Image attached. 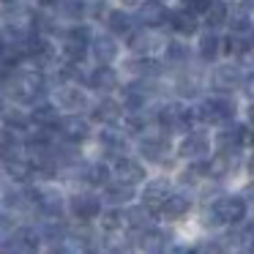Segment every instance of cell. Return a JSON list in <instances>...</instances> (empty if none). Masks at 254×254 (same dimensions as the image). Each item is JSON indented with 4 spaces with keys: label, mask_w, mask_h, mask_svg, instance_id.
<instances>
[{
    "label": "cell",
    "mask_w": 254,
    "mask_h": 254,
    "mask_svg": "<svg viewBox=\"0 0 254 254\" xmlns=\"http://www.w3.org/2000/svg\"><path fill=\"white\" fill-rule=\"evenodd\" d=\"M208 167H210V178L221 181V178L238 172V167H241V150H219V153L208 161Z\"/></svg>",
    "instance_id": "cell-18"
},
{
    "label": "cell",
    "mask_w": 254,
    "mask_h": 254,
    "mask_svg": "<svg viewBox=\"0 0 254 254\" xmlns=\"http://www.w3.org/2000/svg\"><path fill=\"white\" fill-rule=\"evenodd\" d=\"M252 17H249V11L243 6H238L235 11L230 14V33H246V30H252Z\"/></svg>",
    "instance_id": "cell-40"
},
{
    "label": "cell",
    "mask_w": 254,
    "mask_h": 254,
    "mask_svg": "<svg viewBox=\"0 0 254 254\" xmlns=\"http://www.w3.org/2000/svg\"><path fill=\"white\" fill-rule=\"evenodd\" d=\"M90 52H93L99 66H110V63L121 55V44H118L112 36H96L93 44H90Z\"/></svg>",
    "instance_id": "cell-22"
},
{
    "label": "cell",
    "mask_w": 254,
    "mask_h": 254,
    "mask_svg": "<svg viewBox=\"0 0 254 254\" xmlns=\"http://www.w3.org/2000/svg\"><path fill=\"white\" fill-rule=\"evenodd\" d=\"M90 115H93L96 123H104V126L110 128V126H115V123L123 118V104H121V101H115V99H101L99 104L93 107Z\"/></svg>",
    "instance_id": "cell-23"
},
{
    "label": "cell",
    "mask_w": 254,
    "mask_h": 254,
    "mask_svg": "<svg viewBox=\"0 0 254 254\" xmlns=\"http://www.w3.org/2000/svg\"><path fill=\"white\" fill-rule=\"evenodd\" d=\"M68 213L79 221H93L101 216V199L90 191H77L68 197Z\"/></svg>",
    "instance_id": "cell-10"
},
{
    "label": "cell",
    "mask_w": 254,
    "mask_h": 254,
    "mask_svg": "<svg viewBox=\"0 0 254 254\" xmlns=\"http://www.w3.org/2000/svg\"><path fill=\"white\" fill-rule=\"evenodd\" d=\"M194 123H197L194 110H189V107H183V104H175V101L161 104L159 110H156V126L167 134H191Z\"/></svg>",
    "instance_id": "cell-3"
},
{
    "label": "cell",
    "mask_w": 254,
    "mask_h": 254,
    "mask_svg": "<svg viewBox=\"0 0 254 254\" xmlns=\"http://www.w3.org/2000/svg\"><path fill=\"white\" fill-rule=\"evenodd\" d=\"M194 115L205 126H227L235 121V101L230 96H213V99H202L194 107Z\"/></svg>",
    "instance_id": "cell-4"
},
{
    "label": "cell",
    "mask_w": 254,
    "mask_h": 254,
    "mask_svg": "<svg viewBox=\"0 0 254 254\" xmlns=\"http://www.w3.org/2000/svg\"><path fill=\"white\" fill-rule=\"evenodd\" d=\"M170 197H172V189H170V181H167V178H153V181H148L142 189V205H148L156 216H159V210L164 208V202Z\"/></svg>",
    "instance_id": "cell-13"
},
{
    "label": "cell",
    "mask_w": 254,
    "mask_h": 254,
    "mask_svg": "<svg viewBox=\"0 0 254 254\" xmlns=\"http://www.w3.org/2000/svg\"><path fill=\"white\" fill-rule=\"evenodd\" d=\"M246 213H249V202L243 199V194H224V197H216L205 208L202 224L205 227H224V224L238 227L246 219Z\"/></svg>",
    "instance_id": "cell-2"
},
{
    "label": "cell",
    "mask_w": 254,
    "mask_h": 254,
    "mask_svg": "<svg viewBox=\"0 0 254 254\" xmlns=\"http://www.w3.org/2000/svg\"><path fill=\"white\" fill-rule=\"evenodd\" d=\"M189 58H191V52H189V44H183L181 39H170L164 47V63L170 68H183L189 66Z\"/></svg>",
    "instance_id": "cell-27"
},
{
    "label": "cell",
    "mask_w": 254,
    "mask_h": 254,
    "mask_svg": "<svg viewBox=\"0 0 254 254\" xmlns=\"http://www.w3.org/2000/svg\"><path fill=\"white\" fill-rule=\"evenodd\" d=\"M170 28L175 30L178 36H194V33L199 30V17L183 6V8H178V11H172Z\"/></svg>",
    "instance_id": "cell-25"
},
{
    "label": "cell",
    "mask_w": 254,
    "mask_h": 254,
    "mask_svg": "<svg viewBox=\"0 0 254 254\" xmlns=\"http://www.w3.org/2000/svg\"><path fill=\"white\" fill-rule=\"evenodd\" d=\"M58 137L63 142H71V145H79L90 137V123L85 121L82 115H66L58 126Z\"/></svg>",
    "instance_id": "cell-14"
},
{
    "label": "cell",
    "mask_w": 254,
    "mask_h": 254,
    "mask_svg": "<svg viewBox=\"0 0 254 254\" xmlns=\"http://www.w3.org/2000/svg\"><path fill=\"white\" fill-rule=\"evenodd\" d=\"M134 19L139 22V28L156 30V28H167V25H170L172 11H167V6L161 3V0H145V3H139L137 17Z\"/></svg>",
    "instance_id": "cell-8"
},
{
    "label": "cell",
    "mask_w": 254,
    "mask_h": 254,
    "mask_svg": "<svg viewBox=\"0 0 254 254\" xmlns=\"http://www.w3.org/2000/svg\"><path fill=\"white\" fill-rule=\"evenodd\" d=\"M246 93H249V96H252V99H254V74H252V77L246 79Z\"/></svg>",
    "instance_id": "cell-44"
},
{
    "label": "cell",
    "mask_w": 254,
    "mask_h": 254,
    "mask_svg": "<svg viewBox=\"0 0 254 254\" xmlns=\"http://www.w3.org/2000/svg\"><path fill=\"white\" fill-rule=\"evenodd\" d=\"M153 33L150 30H145V28H137L131 36H128V50L134 52V55H139V58H145L150 50H153Z\"/></svg>",
    "instance_id": "cell-37"
},
{
    "label": "cell",
    "mask_w": 254,
    "mask_h": 254,
    "mask_svg": "<svg viewBox=\"0 0 254 254\" xmlns=\"http://www.w3.org/2000/svg\"><path fill=\"white\" fill-rule=\"evenodd\" d=\"M197 52H199V61H202V63H213L216 58H219V52H221V39L213 33V30L202 33V36H199Z\"/></svg>",
    "instance_id": "cell-36"
},
{
    "label": "cell",
    "mask_w": 254,
    "mask_h": 254,
    "mask_svg": "<svg viewBox=\"0 0 254 254\" xmlns=\"http://www.w3.org/2000/svg\"><path fill=\"white\" fill-rule=\"evenodd\" d=\"M112 172H115V181L126 183V186H137V183L145 181V167L142 161L131 159V156H123L112 164Z\"/></svg>",
    "instance_id": "cell-15"
},
{
    "label": "cell",
    "mask_w": 254,
    "mask_h": 254,
    "mask_svg": "<svg viewBox=\"0 0 254 254\" xmlns=\"http://www.w3.org/2000/svg\"><path fill=\"white\" fill-rule=\"evenodd\" d=\"M36 194V210L41 216H63V194L58 191V186H36L33 189Z\"/></svg>",
    "instance_id": "cell-12"
},
{
    "label": "cell",
    "mask_w": 254,
    "mask_h": 254,
    "mask_svg": "<svg viewBox=\"0 0 254 254\" xmlns=\"http://www.w3.org/2000/svg\"><path fill=\"white\" fill-rule=\"evenodd\" d=\"M41 241L36 227H17L6 235V254H39Z\"/></svg>",
    "instance_id": "cell-6"
},
{
    "label": "cell",
    "mask_w": 254,
    "mask_h": 254,
    "mask_svg": "<svg viewBox=\"0 0 254 254\" xmlns=\"http://www.w3.org/2000/svg\"><path fill=\"white\" fill-rule=\"evenodd\" d=\"M252 50H254V28L246 30V33H230L224 39V52H230L235 58L249 55Z\"/></svg>",
    "instance_id": "cell-29"
},
{
    "label": "cell",
    "mask_w": 254,
    "mask_h": 254,
    "mask_svg": "<svg viewBox=\"0 0 254 254\" xmlns=\"http://www.w3.org/2000/svg\"><path fill=\"white\" fill-rule=\"evenodd\" d=\"M156 123V112H126V134H131V137H139V134H145L150 126Z\"/></svg>",
    "instance_id": "cell-33"
},
{
    "label": "cell",
    "mask_w": 254,
    "mask_h": 254,
    "mask_svg": "<svg viewBox=\"0 0 254 254\" xmlns=\"http://www.w3.org/2000/svg\"><path fill=\"white\" fill-rule=\"evenodd\" d=\"M202 17H205L202 22L208 25V30H216V28H221V25H230V8H227V3H221V0H213V6H210Z\"/></svg>",
    "instance_id": "cell-38"
},
{
    "label": "cell",
    "mask_w": 254,
    "mask_h": 254,
    "mask_svg": "<svg viewBox=\"0 0 254 254\" xmlns=\"http://www.w3.org/2000/svg\"><path fill=\"white\" fill-rule=\"evenodd\" d=\"M88 88H90V90H96V93H112V90L121 88V77H118L115 68H110V66H99L93 74H90Z\"/></svg>",
    "instance_id": "cell-21"
},
{
    "label": "cell",
    "mask_w": 254,
    "mask_h": 254,
    "mask_svg": "<svg viewBox=\"0 0 254 254\" xmlns=\"http://www.w3.org/2000/svg\"><path fill=\"white\" fill-rule=\"evenodd\" d=\"M123 3H131V6H134V3H139V0H123Z\"/></svg>",
    "instance_id": "cell-48"
},
{
    "label": "cell",
    "mask_w": 254,
    "mask_h": 254,
    "mask_svg": "<svg viewBox=\"0 0 254 254\" xmlns=\"http://www.w3.org/2000/svg\"><path fill=\"white\" fill-rule=\"evenodd\" d=\"M63 0H39V6L41 8H61Z\"/></svg>",
    "instance_id": "cell-42"
},
{
    "label": "cell",
    "mask_w": 254,
    "mask_h": 254,
    "mask_svg": "<svg viewBox=\"0 0 254 254\" xmlns=\"http://www.w3.org/2000/svg\"><path fill=\"white\" fill-rule=\"evenodd\" d=\"M128 71L137 74V79H156L164 71V66L153 58H137V61H128Z\"/></svg>",
    "instance_id": "cell-34"
},
{
    "label": "cell",
    "mask_w": 254,
    "mask_h": 254,
    "mask_svg": "<svg viewBox=\"0 0 254 254\" xmlns=\"http://www.w3.org/2000/svg\"><path fill=\"white\" fill-rule=\"evenodd\" d=\"M134 199V186H126L121 181H112L110 186L104 189V202L112 205V208H121V205H128Z\"/></svg>",
    "instance_id": "cell-32"
},
{
    "label": "cell",
    "mask_w": 254,
    "mask_h": 254,
    "mask_svg": "<svg viewBox=\"0 0 254 254\" xmlns=\"http://www.w3.org/2000/svg\"><path fill=\"white\" fill-rule=\"evenodd\" d=\"M79 178L93 189H99V186L107 189L112 183V178H115V172H112V167L104 164V161H90V164L79 167Z\"/></svg>",
    "instance_id": "cell-20"
},
{
    "label": "cell",
    "mask_w": 254,
    "mask_h": 254,
    "mask_svg": "<svg viewBox=\"0 0 254 254\" xmlns=\"http://www.w3.org/2000/svg\"><path fill=\"white\" fill-rule=\"evenodd\" d=\"M159 254H164V252H159Z\"/></svg>",
    "instance_id": "cell-49"
},
{
    "label": "cell",
    "mask_w": 254,
    "mask_h": 254,
    "mask_svg": "<svg viewBox=\"0 0 254 254\" xmlns=\"http://www.w3.org/2000/svg\"><path fill=\"white\" fill-rule=\"evenodd\" d=\"M55 101L61 110H68V115H79L82 110H88L90 101H88V93L77 85H58L55 90Z\"/></svg>",
    "instance_id": "cell-11"
},
{
    "label": "cell",
    "mask_w": 254,
    "mask_h": 254,
    "mask_svg": "<svg viewBox=\"0 0 254 254\" xmlns=\"http://www.w3.org/2000/svg\"><path fill=\"white\" fill-rule=\"evenodd\" d=\"M243 199H246L249 205H254V183H252V186L243 189Z\"/></svg>",
    "instance_id": "cell-43"
},
{
    "label": "cell",
    "mask_w": 254,
    "mask_h": 254,
    "mask_svg": "<svg viewBox=\"0 0 254 254\" xmlns=\"http://www.w3.org/2000/svg\"><path fill=\"white\" fill-rule=\"evenodd\" d=\"M178 156L186 161H208L210 156V139L205 131H191L186 134V137L181 139V145H178Z\"/></svg>",
    "instance_id": "cell-9"
},
{
    "label": "cell",
    "mask_w": 254,
    "mask_h": 254,
    "mask_svg": "<svg viewBox=\"0 0 254 254\" xmlns=\"http://www.w3.org/2000/svg\"><path fill=\"white\" fill-rule=\"evenodd\" d=\"M3 170H6V175L11 178L14 183H28L30 178L36 175V167L30 164L28 156H17V159H6L3 161Z\"/></svg>",
    "instance_id": "cell-24"
},
{
    "label": "cell",
    "mask_w": 254,
    "mask_h": 254,
    "mask_svg": "<svg viewBox=\"0 0 254 254\" xmlns=\"http://www.w3.org/2000/svg\"><path fill=\"white\" fill-rule=\"evenodd\" d=\"M246 79L249 77H246V71H243V66H238V63H221V66H216L213 74H210V88L219 96H230V93H235L238 88H243Z\"/></svg>",
    "instance_id": "cell-5"
},
{
    "label": "cell",
    "mask_w": 254,
    "mask_h": 254,
    "mask_svg": "<svg viewBox=\"0 0 254 254\" xmlns=\"http://www.w3.org/2000/svg\"><path fill=\"white\" fill-rule=\"evenodd\" d=\"M210 6H213V0H186V8L194 14H205Z\"/></svg>",
    "instance_id": "cell-41"
},
{
    "label": "cell",
    "mask_w": 254,
    "mask_h": 254,
    "mask_svg": "<svg viewBox=\"0 0 254 254\" xmlns=\"http://www.w3.org/2000/svg\"><path fill=\"white\" fill-rule=\"evenodd\" d=\"M241 6L246 8L249 14H252V11H254V0H241Z\"/></svg>",
    "instance_id": "cell-46"
},
{
    "label": "cell",
    "mask_w": 254,
    "mask_h": 254,
    "mask_svg": "<svg viewBox=\"0 0 254 254\" xmlns=\"http://www.w3.org/2000/svg\"><path fill=\"white\" fill-rule=\"evenodd\" d=\"M139 156L150 164H170L172 161V145L164 134H148L139 139Z\"/></svg>",
    "instance_id": "cell-7"
},
{
    "label": "cell",
    "mask_w": 254,
    "mask_h": 254,
    "mask_svg": "<svg viewBox=\"0 0 254 254\" xmlns=\"http://www.w3.org/2000/svg\"><path fill=\"white\" fill-rule=\"evenodd\" d=\"M189 210H191V199H189L186 194H172L164 202V208L159 210V216L164 221H178V219H183Z\"/></svg>",
    "instance_id": "cell-28"
},
{
    "label": "cell",
    "mask_w": 254,
    "mask_h": 254,
    "mask_svg": "<svg viewBox=\"0 0 254 254\" xmlns=\"http://www.w3.org/2000/svg\"><path fill=\"white\" fill-rule=\"evenodd\" d=\"M3 93L14 101V104H30L47 93V77L41 71H14L8 79H3Z\"/></svg>",
    "instance_id": "cell-1"
},
{
    "label": "cell",
    "mask_w": 254,
    "mask_h": 254,
    "mask_svg": "<svg viewBox=\"0 0 254 254\" xmlns=\"http://www.w3.org/2000/svg\"><path fill=\"white\" fill-rule=\"evenodd\" d=\"M134 22H137V19H134L131 14H126L123 8H115V11L107 14V28H110L112 36H131L134 30H137Z\"/></svg>",
    "instance_id": "cell-31"
},
{
    "label": "cell",
    "mask_w": 254,
    "mask_h": 254,
    "mask_svg": "<svg viewBox=\"0 0 254 254\" xmlns=\"http://www.w3.org/2000/svg\"><path fill=\"white\" fill-rule=\"evenodd\" d=\"M99 148L104 156H110V159H115V161L123 159V156H126V134L115 126L104 128V131L99 134Z\"/></svg>",
    "instance_id": "cell-19"
},
{
    "label": "cell",
    "mask_w": 254,
    "mask_h": 254,
    "mask_svg": "<svg viewBox=\"0 0 254 254\" xmlns=\"http://www.w3.org/2000/svg\"><path fill=\"white\" fill-rule=\"evenodd\" d=\"M88 47L90 44H85V41H77V39H71V36H63V44H61V55H63V61L66 63H82L85 61V55H88Z\"/></svg>",
    "instance_id": "cell-35"
},
{
    "label": "cell",
    "mask_w": 254,
    "mask_h": 254,
    "mask_svg": "<svg viewBox=\"0 0 254 254\" xmlns=\"http://www.w3.org/2000/svg\"><path fill=\"white\" fill-rule=\"evenodd\" d=\"M123 227H126V213H123L121 208H112V210H107V213H101V230H104L107 235H115Z\"/></svg>",
    "instance_id": "cell-39"
},
{
    "label": "cell",
    "mask_w": 254,
    "mask_h": 254,
    "mask_svg": "<svg viewBox=\"0 0 254 254\" xmlns=\"http://www.w3.org/2000/svg\"><path fill=\"white\" fill-rule=\"evenodd\" d=\"M6 3V8H11V6H19V0H3Z\"/></svg>",
    "instance_id": "cell-47"
},
{
    "label": "cell",
    "mask_w": 254,
    "mask_h": 254,
    "mask_svg": "<svg viewBox=\"0 0 254 254\" xmlns=\"http://www.w3.org/2000/svg\"><path fill=\"white\" fill-rule=\"evenodd\" d=\"M61 121H63V118L58 115V107L55 104H36L33 110H30V123L39 126V128H55V131H58Z\"/></svg>",
    "instance_id": "cell-26"
},
{
    "label": "cell",
    "mask_w": 254,
    "mask_h": 254,
    "mask_svg": "<svg viewBox=\"0 0 254 254\" xmlns=\"http://www.w3.org/2000/svg\"><path fill=\"white\" fill-rule=\"evenodd\" d=\"M246 170H249V175H252V178H254V153H252V156H249V161H246Z\"/></svg>",
    "instance_id": "cell-45"
},
{
    "label": "cell",
    "mask_w": 254,
    "mask_h": 254,
    "mask_svg": "<svg viewBox=\"0 0 254 254\" xmlns=\"http://www.w3.org/2000/svg\"><path fill=\"white\" fill-rule=\"evenodd\" d=\"M123 213H126V227L134 232V235L148 232V230L156 227V213L148 208V205H128Z\"/></svg>",
    "instance_id": "cell-17"
},
{
    "label": "cell",
    "mask_w": 254,
    "mask_h": 254,
    "mask_svg": "<svg viewBox=\"0 0 254 254\" xmlns=\"http://www.w3.org/2000/svg\"><path fill=\"white\" fill-rule=\"evenodd\" d=\"M175 93L181 96V99H197V96L202 93V79H199V74L181 71L175 79Z\"/></svg>",
    "instance_id": "cell-30"
},
{
    "label": "cell",
    "mask_w": 254,
    "mask_h": 254,
    "mask_svg": "<svg viewBox=\"0 0 254 254\" xmlns=\"http://www.w3.org/2000/svg\"><path fill=\"white\" fill-rule=\"evenodd\" d=\"M246 134L249 128L243 126V123H227V126H221V131L216 134V148L219 150H241L243 145H246Z\"/></svg>",
    "instance_id": "cell-16"
}]
</instances>
